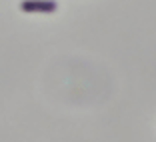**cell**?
Listing matches in <instances>:
<instances>
[{
	"label": "cell",
	"instance_id": "6da1fadb",
	"mask_svg": "<svg viewBox=\"0 0 156 142\" xmlns=\"http://www.w3.org/2000/svg\"><path fill=\"white\" fill-rule=\"evenodd\" d=\"M18 8L30 14H50L58 10V2L56 0H20Z\"/></svg>",
	"mask_w": 156,
	"mask_h": 142
}]
</instances>
